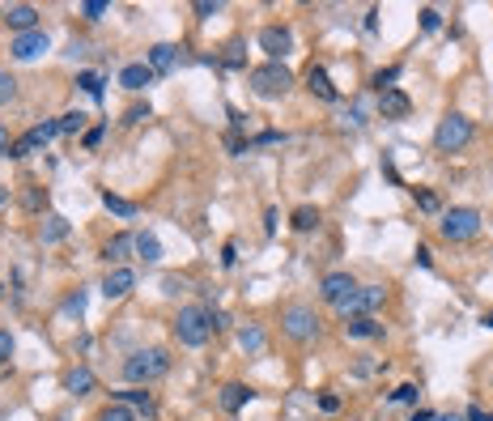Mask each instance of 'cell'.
<instances>
[{"mask_svg": "<svg viewBox=\"0 0 493 421\" xmlns=\"http://www.w3.org/2000/svg\"><path fill=\"white\" fill-rule=\"evenodd\" d=\"M4 17H9V30H17V34L38 30V9H34V4H13Z\"/></svg>", "mask_w": 493, "mask_h": 421, "instance_id": "16", "label": "cell"}, {"mask_svg": "<svg viewBox=\"0 0 493 421\" xmlns=\"http://www.w3.org/2000/svg\"><path fill=\"white\" fill-rule=\"evenodd\" d=\"M434 421H464L460 413H443V417H434Z\"/></svg>", "mask_w": 493, "mask_h": 421, "instance_id": "49", "label": "cell"}, {"mask_svg": "<svg viewBox=\"0 0 493 421\" xmlns=\"http://www.w3.org/2000/svg\"><path fill=\"white\" fill-rule=\"evenodd\" d=\"M13 94H17V81H13L9 72H0V106H4V102H13Z\"/></svg>", "mask_w": 493, "mask_h": 421, "instance_id": "34", "label": "cell"}, {"mask_svg": "<svg viewBox=\"0 0 493 421\" xmlns=\"http://www.w3.org/2000/svg\"><path fill=\"white\" fill-rule=\"evenodd\" d=\"M319 226V209H311V204H302V209H294V230H302V234H311Z\"/></svg>", "mask_w": 493, "mask_h": 421, "instance_id": "24", "label": "cell"}, {"mask_svg": "<svg viewBox=\"0 0 493 421\" xmlns=\"http://www.w3.org/2000/svg\"><path fill=\"white\" fill-rule=\"evenodd\" d=\"M4 200H9V192H4V187H0V204H4Z\"/></svg>", "mask_w": 493, "mask_h": 421, "instance_id": "51", "label": "cell"}, {"mask_svg": "<svg viewBox=\"0 0 493 421\" xmlns=\"http://www.w3.org/2000/svg\"><path fill=\"white\" fill-rule=\"evenodd\" d=\"M217 400H221V409H226V413H238L243 405H251V400H255V392H251L247 383H226Z\"/></svg>", "mask_w": 493, "mask_h": 421, "instance_id": "17", "label": "cell"}, {"mask_svg": "<svg viewBox=\"0 0 493 421\" xmlns=\"http://www.w3.org/2000/svg\"><path fill=\"white\" fill-rule=\"evenodd\" d=\"M81 128H85V115H81V111L60 115V132H81Z\"/></svg>", "mask_w": 493, "mask_h": 421, "instance_id": "31", "label": "cell"}, {"mask_svg": "<svg viewBox=\"0 0 493 421\" xmlns=\"http://www.w3.org/2000/svg\"><path fill=\"white\" fill-rule=\"evenodd\" d=\"M281 332H285L289 341H315V337H319V315H315V307L289 302V307L281 311Z\"/></svg>", "mask_w": 493, "mask_h": 421, "instance_id": "4", "label": "cell"}, {"mask_svg": "<svg viewBox=\"0 0 493 421\" xmlns=\"http://www.w3.org/2000/svg\"><path fill=\"white\" fill-rule=\"evenodd\" d=\"M119 405H136V409L153 413V396L149 392H119Z\"/></svg>", "mask_w": 493, "mask_h": 421, "instance_id": "28", "label": "cell"}, {"mask_svg": "<svg viewBox=\"0 0 493 421\" xmlns=\"http://www.w3.org/2000/svg\"><path fill=\"white\" fill-rule=\"evenodd\" d=\"M51 47V38L43 34V30H30V34H13V43H9V51H13V60H38L43 51Z\"/></svg>", "mask_w": 493, "mask_h": 421, "instance_id": "10", "label": "cell"}, {"mask_svg": "<svg viewBox=\"0 0 493 421\" xmlns=\"http://www.w3.org/2000/svg\"><path fill=\"white\" fill-rule=\"evenodd\" d=\"M140 119H149V106H132V111L123 115V124H140Z\"/></svg>", "mask_w": 493, "mask_h": 421, "instance_id": "41", "label": "cell"}, {"mask_svg": "<svg viewBox=\"0 0 493 421\" xmlns=\"http://www.w3.org/2000/svg\"><path fill=\"white\" fill-rule=\"evenodd\" d=\"M64 234H68V217L47 213V217H43V230H38V243H43V247H51V243H60Z\"/></svg>", "mask_w": 493, "mask_h": 421, "instance_id": "19", "label": "cell"}, {"mask_svg": "<svg viewBox=\"0 0 493 421\" xmlns=\"http://www.w3.org/2000/svg\"><path fill=\"white\" fill-rule=\"evenodd\" d=\"M77 85H81L89 98H102V77H98V72H77Z\"/></svg>", "mask_w": 493, "mask_h": 421, "instance_id": "27", "label": "cell"}, {"mask_svg": "<svg viewBox=\"0 0 493 421\" xmlns=\"http://www.w3.org/2000/svg\"><path fill=\"white\" fill-rule=\"evenodd\" d=\"M9 358H13V337L0 328V366H9Z\"/></svg>", "mask_w": 493, "mask_h": 421, "instance_id": "37", "label": "cell"}, {"mask_svg": "<svg viewBox=\"0 0 493 421\" xmlns=\"http://www.w3.org/2000/svg\"><path fill=\"white\" fill-rule=\"evenodd\" d=\"M438 26H443V13H438V9H421V30H426V34H434Z\"/></svg>", "mask_w": 493, "mask_h": 421, "instance_id": "33", "label": "cell"}, {"mask_svg": "<svg viewBox=\"0 0 493 421\" xmlns=\"http://www.w3.org/2000/svg\"><path fill=\"white\" fill-rule=\"evenodd\" d=\"M175 60H179V47H170V43H157V47H149V68H153V72H166V68H175Z\"/></svg>", "mask_w": 493, "mask_h": 421, "instance_id": "22", "label": "cell"}, {"mask_svg": "<svg viewBox=\"0 0 493 421\" xmlns=\"http://www.w3.org/2000/svg\"><path fill=\"white\" fill-rule=\"evenodd\" d=\"M409 111H413V102H409V94H404V89H396V85H392V89H383V94H379V115H383V119H404Z\"/></svg>", "mask_w": 493, "mask_h": 421, "instance_id": "11", "label": "cell"}, {"mask_svg": "<svg viewBox=\"0 0 493 421\" xmlns=\"http://www.w3.org/2000/svg\"><path fill=\"white\" fill-rule=\"evenodd\" d=\"M98 421H136V413H132L128 405H111V409H106Z\"/></svg>", "mask_w": 493, "mask_h": 421, "instance_id": "32", "label": "cell"}, {"mask_svg": "<svg viewBox=\"0 0 493 421\" xmlns=\"http://www.w3.org/2000/svg\"><path fill=\"white\" fill-rule=\"evenodd\" d=\"M226 64H230V68H243V43H230V51H226Z\"/></svg>", "mask_w": 493, "mask_h": 421, "instance_id": "39", "label": "cell"}, {"mask_svg": "<svg viewBox=\"0 0 493 421\" xmlns=\"http://www.w3.org/2000/svg\"><path fill=\"white\" fill-rule=\"evenodd\" d=\"M481 324H485V328H493V311H489V315H485V319H481Z\"/></svg>", "mask_w": 493, "mask_h": 421, "instance_id": "50", "label": "cell"}, {"mask_svg": "<svg viewBox=\"0 0 493 421\" xmlns=\"http://www.w3.org/2000/svg\"><path fill=\"white\" fill-rule=\"evenodd\" d=\"M111 13V0H85L81 4V17H89V21H98V17H106Z\"/></svg>", "mask_w": 493, "mask_h": 421, "instance_id": "29", "label": "cell"}, {"mask_svg": "<svg viewBox=\"0 0 493 421\" xmlns=\"http://www.w3.org/2000/svg\"><path fill=\"white\" fill-rule=\"evenodd\" d=\"M196 13H200V17H213V13H221V0H196Z\"/></svg>", "mask_w": 493, "mask_h": 421, "instance_id": "38", "label": "cell"}, {"mask_svg": "<svg viewBox=\"0 0 493 421\" xmlns=\"http://www.w3.org/2000/svg\"><path fill=\"white\" fill-rule=\"evenodd\" d=\"M209 307H183L179 311V319H175V337H179V345H187V349H200L204 341H209Z\"/></svg>", "mask_w": 493, "mask_h": 421, "instance_id": "5", "label": "cell"}, {"mask_svg": "<svg viewBox=\"0 0 493 421\" xmlns=\"http://www.w3.org/2000/svg\"><path fill=\"white\" fill-rule=\"evenodd\" d=\"M162 285H166V294H179V290H187V281H183V277H166Z\"/></svg>", "mask_w": 493, "mask_h": 421, "instance_id": "44", "label": "cell"}, {"mask_svg": "<svg viewBox=\"0 0 493 421\" xmlns=\"http://www.w3.org/2000/svg\"><path fill=\"white\" fill-rule=\"evenodd\" d=\"M306 89H311L315 98H323V102H336V98H340V94H336V85H332V77H328L319 64H311V68H306Z\"/></svg>", "mask_w": 493, "mask_h": 421, "instance_id": "15", "label": "cell"}, {"mask_svg": "<svg viewBox=\"0 0 493 421\" xmlns=\"http://www.w3.org/2000/svg\"><path fill=\"white\" fill-rule=\"evenodd\" d=\"M234 260H238V247H234V243H226V247H221V264H226V268H230V264H234Z\"/></svg>", "mask_w": 493, "mask_h": 421, "instance_id": "43", "label": "cell"}, {"mask_svg": "<svg viewBox=\"0 0 493 421\" xmlns=\"http://www.w3.org/2000/svg\"><path fill=\"white\" fill-rule=\"evenodd\" d=\"M260 47L281 64V60L294 51V30H289V26H264V30H260Z\"/></svg>", "mask_w": 493, "mask_h": 421, "instance_id": "9", "label": "cell"}, {"mask_svg": "<svg viewBox=\"0 0 493 421\" xmlns=\"http://www.w3.org/2000/svg\"><path fill=\"white\" fill-rule=\"evenodd\" d=\"M132 290H136V273H132V268H111L106 281H102V294H106L111 302H115V298H128Z\"/></svg>", "mask_w": 493, "mask_h": 421, "instance_id": "12", "label": "cell"}, {"mask_svg": "<svg viewBox=\"0 0 493 421\" xmlns=\"http://www.w3.org/2000/svg\"><path fill=\"white\" fill-rule=\"evenodd\" d=\"M238 345H243L247 354H260V349H264V328H243V332H238Z\"/></svg>", "mask_w": 493, "mask_h": 421, "instance_id": "26", "label": "cell"}, {"mask_svg": "<svg viewBox=\"0 0 493 421\" xmlns=\"http://www.w3.org/2000/svg\"><path fill=\"white\" fill-rule=\"evenodd\" d=\"M209 328H213V332H221V328H230V319H226L221 311H209Z\"/></svg>", "mask_w": 493, "mask_h": 421, "instance_id": "42", "label": "cell"}, {"mask_svg": "<svg viewBox=\"0 0 493 421\" xmlns=\"http://www.w3.org/2000/svg\"><path fill=\"white\" fill-rule=\"evenodd\" d=\"M417 396H421V388H417V383H400V388L392 392V400H396V405H417Z\"/></svg>", "mask_w": 493, "mask_h": 421, "instance_id": "30", "label": "cell"}, {"mask_svg": "<svg viewBox=\"0 0 493 421\" xmlns=\"http://www.w3.org/2000/svg\"><path fill=\"white\" fill-rule=\"evenodd\" d=\"M383 298H387V290H383V285H358L349 298H340V302H336V311H340L345 319H358V315L379 311V307H383Z\"/></svg>", "mask_w": 493, "mask_h": 421, "instance_id": "7", "label": "cell"}, {"mask_svg": "<svg viewBox=\"0 0 493 421\" xmlns=\"http://www.w3.org/2000/svg\"><path fill=\"white\" fill-rule=\"evenodd\" d=\"M102 204H106L115 217H136V204H132V200H123V196H111V192H106V196H102Z\"/></svg>", "mask_w": 493, "mask_h": 421, "instance_id": "25", "label": "cell"}, {"mask_svg": "<svg viewBox=\"0 0 493 421\" xmlns=\"http://www.w3.org/2000/svg\"><path fill=\"white\" fill-rule=\"evenodd\" d=\"M319 409H323V413H336V409H340V400H336V396H319Z\"/></svg>", "mask_w": 493, "mask_h": 421, "instance_id": "45", "label": "cell"}, {"mask_svg": "<svg viewBox=\"0 0 493 421\" xmlns=\"http://www.w3.org/2000/svg\"><path fill=\"white\" fill-rule=\"evenodd\" d=\"M409 421H434V413H430V409H417V413H413Z\"/></svg>", "mask_w": 493, "mask_h": 421, "instance_id": "48", "label": "cell"}, {"mask_svg": "<svg viewBox=\"0 0 493 421\" xmlns=\"http://www.w3.org/2000/svg\"><path fill=\"white\" fill-rule=\"evenodd\" d=\"M485 421H493V413H485Z\"/></svg>", "mask_w": 493, "mask_h": 421, "instance_id": "52", "label": "cell"}, {"mask_svg": "<svg viewBox=\"0 0 493 421\" xmlns=\"http://www.w3.org/2000/svg\"><path fill=\"white\" fill-rule=\"evenodd\" d=\"M170 375V354L166 349H136L128 362H123V379L128 383H157V379H166Z\"/></svg>", "mask_w": 493, "mask_h": 421, "instance_id": "1", "label": "cell"}, {"mask_svg": "<svg viewBox=\"0 0 493 421\" xmlns=\"http://www.w3.org/2000/svg\"><path fill=\"white\" fill-rule=\"evenodd\" d=\"M153 81H157V72H153L149 64H128V68L119 72V85H123V89H132V94H140V89H145V85H153Z\"/></svg>", "mask_w": 493, "mask_h": 421, "instance_id": "14", "label": "cell"}, {"mask_svg": "<svg viewBox=\"0 0 493 421\" xmlns=\"http://www.w3.org/2000/svg\"><path fill=\"white\" fill-rule=\"evenodd\" d=\"M60 136V119H47V124H34L26 136H17L13 141V149H9V158H30V153H38L43 145H51Z\"/></svg>", "mask_w": 493, "mask_h": 421, "instance_id": "8", "label": "cell"}, {"mask_svg": "<svg viewBox=\"0 0 493 421\" xmlns=\"http://www.w3.org/2000/svg\"><path fill=\"white\" fill-rule=\"evenodd\" d=\"M132 247H136V256L145 260V264H157L162 260V243H157V234H132Z\"/></svg>", "mask_w": 493, "mask_h": 421, "instance_id": "21", "label": "cell"}, {"mask_svg": "<svg viewBox=\"0 0 493 421\" xmlns=\"http://www.w3.org/2000/svg\"><path fill=\"white\" fill-rule=\"evenodd\" d=\"M481 213L477 209H468V204H460V209H447L443 213V222H438V230H443V239L447 243H468V239H477L481 234Z\"/></svg>", "mask_w": 493, "mask_h": 421, "instance_id": "3", "label": "cell"}, {"mask_svg": "<svg viewBox=\"0 0 493 421\" xmlns=\"http://www.w3.org/2000/svg\"><path fill=\"white\" fill-rule=\"evenodd\" d=\"M98 141H102V128H89V132H85V149H94Z\"/></svg>", "mask_w": 493, "mask_h": 421, "instance_id": "46", "label": "cell"}, {"mask_svg": "<svg viewBox=\"0 0 493 421\" xmlns=\"http://www.w3.org/2000/svg\"><path fill=\"white\" fill-rule=\"evenodd\" d=\"M417 204H421L426 213H438V196H434V192H417Z\"/></svg>", "mask_w": 493, "mask_h": 421, "instance_id": "40", "label": "cell"}, {"mask_svg": "<svg viewBox=\"0 0 493 421\" xmlns=\"http://www.w3.org/2000/svg\"><path fill=\"white\" fill-rule=\"evenodd\" d=\"M251 89H255L260 98H281V94H289V89H294V72H289L285 64L268 60V64L251 68Z\"/></svg>", "mask_w": 493, "mask_h": 421, "instance_id": "2", "label": "cell"}, {"mask_svg": "<svg viewBox=\"0 0 493 421\" xmlns=\"http://www.w3.org/2000/svg\"><path fill=\"white\" fill-rule=\"evenodd\" d=\"M64 311H68V315H81V311H85V290H77V294L64 302Z\"/></svg>", "mask_w": 493, "mask_h": 421, "instance_id": "36", "label": "cell"}, {"mask_svg": "<svg viewBox=\"0 0 493 421\" xmlns=\"http://www.w3.org/2000/svg\"><path fill=\"white\" fill-rule=\"evenodd\" d=\"M9 149H13V136H9V128L0 124V153H9Z\"/></svg>", "mask_w": 493, "mask_h": 421, "instance_id": "47", "label": "cell"}, {"mask_svg": "<svg viewBox=\"0 0 493 421\" xmlns=\"http://www.w3.org/2000/svg\"><path fill=\"white\" fill-rule=\"evenodd\" d=\"M345 332L358 337V341H379V337H383V324H379L375 315H358V319L345 324Z\"/></svg>", "mask_w": 493, "mask_h": 421, "instance_id": "18", "label": "cell"}, {"mask_svg": "<svg viewBox=\"0 0 493 421\" xmlns=\"http://www.w3.org/2000/svg\"><path fill=\"white\" fill-rule=\"evenodd\" d=\"M396 77H400V68H383V72L375 77V85H379V94H383V89H392V81H396Z\"/></svg>", "mask_w": 493, "mask_h": 421, "instance_id": "35", "label": "cell"}, {"mask_svg": "<svg viewBox=\"0 0 493 421\" xmlns=\"http://www.w3.org/2000/svg\"><path fill=\"white\" fill-rule=\"evenodd\" d=\"M468 141H472V119H468V115H447V119L438 124V132H434L438 153H455V149H464Z\"/></svg>", "mask_w": 493, "mask_h": 421, "instance_id": "6", "label": "cell"}, {"mask_svg": "<svg viewBox=\"0 0 493 421\" xmlns=\"http://www.w3.org/2000/svg\"><path fill=\"white\" fill-rule=\"evenodd\" d=\"M128 251H136V247H132V234H115V239L102 247V260H106V264H115V268H123Z\"/></svg>", "mask_w": 493, "mask_h": 421, "instance_id": "20", "label": "cell"}, {"mask_svg": "<svg viewBox=\"0 0 493 421\" xmlns=\"http://www.w3.org/2000/svg\"><path fill=\"white\" fill-rule=\"evenodd\" d=\"M64 388H68L72 396H89V392H94V371H85V366L68 371V375H64Z\"/></svg>", "mask_w": 493, "mask_h": 421, "instance_id": "23", "label": "cell"}, {"mask_svg": "<svg viewBox=\"0 0 493 421\" xmlns=\"http://www.w3.org/2000/svg\"><path fill=\"white\" fill-rule=\"evenodd\" d=\"M353 290H358V281H353L349 273H328V277H323V285H319V294H323V302H332V307H336L340 298H349Z\"/></svg>", "mask_w": 493, "mask_h": 421, "instance_id": "13", "label": "cell"}]
</instances>
